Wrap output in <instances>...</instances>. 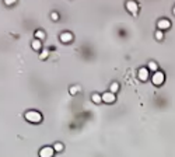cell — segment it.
<instances>
[{
	"instance_id": "cell-16",
	"label": "cell",
	"mask_w": 175,
	"mask_h": 157,
	"mask_svg": "<svg viewBox=\"0 0 175 157\" xmlns=\"http://www.w3.org/2000/svg\"><path fill=\"white\" fill-rule=\"evenodd\" d=\"M154 36H156L157 41H163V39H164V32L161 30H157V31H156V34H154Z\"/></svg>"
},
{
	"instance_id": "cell-13",
	"label": "cell",
	"mask_w": 175,
	"mask_h": 157,
	"mask_svg": "<svg viewBox=\"0 0 175 157\" xmlns=\"http://www.w3.org/2000/svg\"><path fill=\"white\" fill-rule=\"evenodd\" d=\"M53 149H55V151H63V149H65V146H63V143H60V142H56L53 145Z\"/></svg>"
},
{
	"instance_id": "cell-4",
	"label": "cell",
	"mask_w": 175,
	"mask_h": 157,
	"mask_svg": "<svg viewBox=\"0 0 175 157\" xmlns=\"http://www.w3.org/2000/svg\"><path fill=\"white\" fill-rule=\"evenodd\" d=\"M55 149L53 146H44L40 150V157H53Z\"/></svg>"
},
{
	"instance_id": "cell-7",
	"label": "cell",
	"mask_w": 175,
	"mask_h": 157,
	"mask_svg": "<svg viewBox=\"0 0 175 157\" xmlns=\"http://www.w3.org/2000/svg\"><path fill=\"white\" fill-rule=\"evenodd\" d=\"M171 28V21L169 20H167V18H161V20H158L157 23V30H169Z\"/></svg>"
},
{
	"instance_id": "cell-12",
	"label": "cell",
	"mask_w": 175,
	"mask_h": 157,
	"mask_svg": "<svg viewBox=\"0 0 175 157\" xmlns=\"http://www.w3.org/2000/svg\"><path fill=\"white\" fill-rule=\"evenodd\" d=\"M35 38L40 39V41H42V39L46 38V35H45V32H44L42 30H36V31H35Z\"/></svg>"
},
{
	"instance_id": "cell-15",
	"label": "cell",
	"mask_w": 175,
	"mask_h": 157,
	"mask_svg": "<svg viewBox=\"0 0 175 157\" xmlns=\"http://www.w3.org/2000/svg\"><path fill=\"white\" fill-rule=\"evenodd\" d=\"M119 90V83H116V82H114L111 84V87H109V91H111V93H116V91Z\"/></svg>"
},
{
	"instance_id": "cell-18",
	"label": "cell",
	"mask_w": 175,
	"mask_h": 157,
	"mask_svg": "<svg viewBox=\"0 0 175 157\" xmlns=\"http://www.w3.org/2000/svg\"><path fill=\"white\" fill-rule=\"evenodd\" d=\"M51 18L52 20H53V21H56V20H59V14H57V13H51Z\"/></svg>"
},
{
	"instance_id": "cell-2",
	"label": "cell",
	"mask_w": 175,
	"mask_h": 157,
	"mask_svg": "<svg viewBox=\"0 0 175 157\" xmlns=\"http://www.w3.org/2000/svg\"><path fill=\"white\" fill-rule=\"evenodd\" d=\"M164 82H165V74H164V72L157 70V72L153 73V76H151V83H153L154 86H163Z\"/></svg>"
},
{
	"instance_id": "cell-1",
	"label": "cell",
	"mask_w": 175,
	"mask_h": 157,
	"mask_svg": "<svg viewBox=\"0 0 175 157\" xmlns=\"http://www.w3.org/2000/svg\"><path fill=\"white\" fill-rule=\"evenodd\" d=\"M24 118L31 124H40L42 121V114L40 111H35V109H30L24 114Z\"/></svg>"
},
{
	"instance_id": "cell-20",
	"label": "cell",
	"mask_w": 175,
	"mask_h": 157,
	"mask_svg": "<svg viewBox=\"0 0 175 157\" xmlns=\"http://www.w3.org/2000/svg\"><path fill=\"white\" fill-rule=\"evenodd\" d=\"M172 13H174V14H175V7H174V9H172Z\"/></svg>"
},
{
	"instance_id": "cell-14",
	"label": "cell",
	"mask_w": 175,
	"mask_h": 157,
	"mask_svg": "<svg viewBox=\"0 0 175 157\" xmlns=\"http://www.w3.org/2000/svg\"><path fill=\"white\" fill-rule=\"evenodd\" d=\"M48 56H49V51H48V49H42L41 53H40V59H41V61H45Z\"/></svg>"
},
{
	"instance_id": "cell-8",
	"label": "cell",
	"mask_w": 175,
	"mask_h": 157,
	"mask_svg": "<svg viewBox=\"0 0 175 157\" xmlns=\"http://www.w3.org/2000/svg\"><path fill=\"white\" fill-rule=\"evenodd\" d=\"M73 34L72 32H69V31H65V32H62L60 34V36H59V39H60V42H63V44H69V42H72L73 41Z\"/></svg>"
},
{
	"instance_id": "cell-10",
	"label": "cell",
	"mask_w": 175,
	"mask_h": 157,
	"mask_svg": "<svg viewBox=\"0 0 175 157\" xmlns=\"http://www.w3.org/2000/svg\"><path fill=\"white\" fill-rule=\"evenodd\" d=\"M91 101L95 103V104H101V103H102V97H101V94L94 93L93 95H91Z\"/></svg>"
},
{
	"instance_id": "cell-19",
	"label": "cell",
	"mask_w": 175,
	"mask_h": 157,
	"mask_svg": "<svg viewBox=\"0 0 175 157\" xmlns=\"http://www.w3.org/2000/svg\"><path fill=\"white\" fill-rule=\"evenodd\" d=\"M15 2H17V0H4V4H6V6H13Z\"/></svg>"
},
{
	"instance_id": "cell-3",
	"label": "cell",
	"mask_w": 175,
	"mask_h": 157,
	"mask_svg": "<svg viewBox=\"0 0 175 157\" xmlns=\"http://www.w3.org/2000/svg\"><path fill=\"white\" fill-rule=\"evenodd\" d=\"M125 6H126L127 11L132 15H137V13H139V4H137V2H135V0H127Z\"/></svg>"
},
{
	"instance_id": "cell-9",
	"label": "cell",
	"mask_w": 175,
	"mask_h": 157,
	"mask_svg": "<svg viewBox=\"0 0 175 157\" xmlns=\"http://www.w3.org/2000/svg\"><path fill=\"white\" fill-rule=\"evenodd\" d=\"M31 46H32L34 51H41L42 49V41H40V39H34L32 42H31Z\"/></svg>"
},
{
	"instance_id": "cell-6",
	"label": "cell",
	"mask_w": 175,
	"mask_h": 157,
	"mask_svg": "<svg viewBox=\"0 0 175 157\" xmlns=\"http://www.w3.org/2000/svg\"><path fill=\"white\" fill-rule=\"evenodd\" d=\"M101 97H102V103H105V104H114L115 101H116L115 94L111 93V91H105V93H104Z\"/></svg>"
},
{
	"instance_id": "cell-17",
	"label": "cell",
	"mask_w": 175,
	"mask_h": 157,
	"mask_svg": "<svg viewBox=\"0 0 175 157\" xmlns=\"http://www.w3.org/2000/svg\"><path fill=\"white\" fill-rule=\"evenodd\" d=\"M79 90H80L79 86H72V87L69 88V93L72 94V95H76V94L79 93Z\"/></svg>"
},
{
	"instance_id": "cell-11",
	"label": "cell",
	"mask_w": 175,
	"mask_h": 157,
	"mask_svg": "<svg viewBox=\"0 0 175 157\" xmlns=\"http://www.w3.org/2000/svg\"><path fill=\"white\" fill-rule=\"evenodd\" d=\"M147 69L150 70V72H153V73H154V72H157V70H158V65L154 61H150V62L147 63Z\"/></svg>"
},
{
	"instance_id": "cell-5",
	"label": "cell",
	"mask_w": 175,
	"mask_h": 157,
	"mask_svg": "<svg viewBox=\"0 0 175 157\" xmlns=\"http://www.w3.org/2000/svg\"><path fill=\"white\" fill-rule=\"evenodd\" d=\"M137 77H139L140 82H147L148 77H150V70L147 67H140L139 72H137Z\"/></svg>"
}]
</instances>
